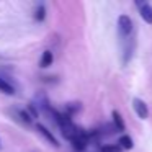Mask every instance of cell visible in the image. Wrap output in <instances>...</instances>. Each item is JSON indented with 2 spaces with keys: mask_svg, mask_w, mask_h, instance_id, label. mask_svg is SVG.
Listing matches in <instances>:
<instances>
[{
  "mask_svg": "<svg viewBox=\"0 0 152 152\" xmlns=\"http://www.w3.org/2000/svg\"><path fill=\"white\" fill-rule=\"evenodd\" d=\"M118 31L121 36H128L132 31V20L128 15H119L118 17Z\"/></svg>",
  "mask_w": 152,
  "mask_h": 152,
  "instance_id": "cell-1",
  "label": "cell"
},
{
  "mask_svg": "<svg viewBox=\"0 0 152 152\" xmlns=\"http://www.w3.org/2000/svg\"><path fill=\"white\" fill-rule=\"evenodd\" d=\"M132 108H134V111H136V115H137L139 119H147L149 118V108H147L144 100L132 98Z\"/></svg>",
  "mask_w": 152,
  "mask_h": 152,
  "instance_id": "cell-2",
  "label": "cell"
},
{
  "mask_svg": "<svg viewBox=\"0 0 152 152\" xmlns=\"http://www.w3.org/2000/svg\"><path fill=\"white\" fill-rule=\"evenodd\" d=\"M139 7V15H141V18L145 21V23L152 25V5H149L147 2H137L136 4Z\"/></svg>",
  "mask_w": 152,
  "mask_h": 152,
  "instance_id": "cell-3",
  "label": "cell"
},
{
  "mask_svg": "<svg viewBox=\"0 0 152 152\" xmlns=\"http://www.w3.org/2000/svg\"><path fill=\"white\" fill-rule=\"evenodd\" d=\"M36 129L39 131V134H43L44 137H46V141H49L51 144L54 145V147H59V141H57L56 136H54L53 132H51L49 129L46 128V126H43V124H36Z\"/></svg>",
  "mask_w": 152,
  "mask_h": 152,
  "instance_id": "cell-4",
  "label": "cell"
},
{
  "mask_svg": "<svg viewBox=\"0 0 152 152\" xmlns=\"http://www.w3.org/2000/svg\"><path fill=\"white\" fill-rule=\"evenodd\" d=\"M70 142H72V147L75 149L77 152H83L87 149V145H88V141H87L85 134L80 136V137H75L74 141H70Z\"/></svg>",
  "mask_w": 152,
  "mask_h": 152,
  "instance_id": "cell-5",
  "label": "cell"
},
{
  "mask_svg": "<svg viewBox=\"0 0 152 152\" xmlns=\"http://www.w3.org/2000/svg\"><path fill=\"white\" fill-rule=\"evenodd\" d=\"M111 116H113V126H115V129L116 131H124V121H123V118H121V115H119L118 111H113L111 113Z\"/></svg>",
  "mask_w": 152,
  "mask_h": 152,
  "instance_id": "cell-6",
  "label": "cell"
},
{
  "mask_svg": "<svg viewBox=\"0 0 152 152\" xmlns=\"http://www.w3.org/2000/svg\"><path fill=\"white\" fill-rule=\"evenodd\" d=\"M53 62H54V56H53V53H51L49 49H48V51H44V53H43V57H41L39 66L43 67V69H46V67L53 66Z\"/></svg>",
  "mask_w": 152,
  "mask_h": 152,
  "instance_id": "cell-7",
  "label": "cell"
},
{
  "mask_svg": "<svg viewBox=\"0 0 152 152\" xmlns=\"http://www.w3.org/2000/svg\"><path fill=\"white\" fill-rule=\"evenodd\" d=\"M118 145H119L121 149H126V151H129V149H132L134 142H132V139L129 137L128 134H123L121 137H119V141H118Z\"/></svg>",
  "mask_w": 152,
  "mask_h": 152,
  "instance_id": "cell-8",
  "label": "cell"
},
{
  "mask_svg": "<svg viewBox=\"0 0 152 152\" xmlns=\"http://www.w3.org/2000/svg\"><path fill=\"white\" fill-rule=\"evenodd\" d=\"M0 92L5 93V95H13L15 88H13V85H10V83H8L5 79H2V77H0Z\"/></svg>",
  "mask_w": 152,
  "mask_h": 152,
  "instance_id": "cell-9",
  "label": "cell"
},
{
  "mask_svg": "<svg viewBox=\"0 0 152 152\" xmlns=\"http://www.w3.org/2000/svg\"><path fill=\"white\" fill-rule=\"evenodd\" d=\"M44 18H46V8H44V5H38L36 8H34V20L36 21H44Z\"/></svg>",
  "mask_w": 152,
  "mask_h": 152,
  "instance_id": "cell-10",
  "label": "cell"
},
{
  "mask_svg": "<svg viewBox=\"0 0 152 152\" xmlns=\"http://www.w3.org/2000/svg\"><path fill=\"white\" fill-rule=\"evenodd\" d=\"M17 115L20 116V119L23 123H26V124H31V121H33V118H31V116L28 115V111H25V110H17Z\"/></svg>",
  "mask_w": 152,
  "mask_h": 152,
  "instance_id": "cell-11",
  "label": "cell"
},
{
  "mask_svg": "<svg viewBox=\"0 0 152 152\" xmlns=\"http://www.w3.org/2000/svg\"><path fill=\"white\" fill-rule=\"evenodd\" d=\"M102 152H121V147L118 144H108L102 147Z\"/></svg>",
  "mask_w": 152,
  "mask_h": 152,
  "instance_id": "cell-12",
  "label": "cell"
},
{
  "mask_svg": "<svg viewBox=\"0 0 152 152\" xmlns=\"http://www.w3.org/2000/svg\"><path fill=\"white\" fill-rule=\"evenodd\" d=\"M66 108H67V111L69 113H66L67 116H70V115H74L75 111H79L80 110V103L77 105V103H69V105H66Z\"/></svg>",
  "mask_w": 152,
  "mask_h": 152,
  "instance_id": "cell-13",
  "label": "cell"
}]
</instances>
